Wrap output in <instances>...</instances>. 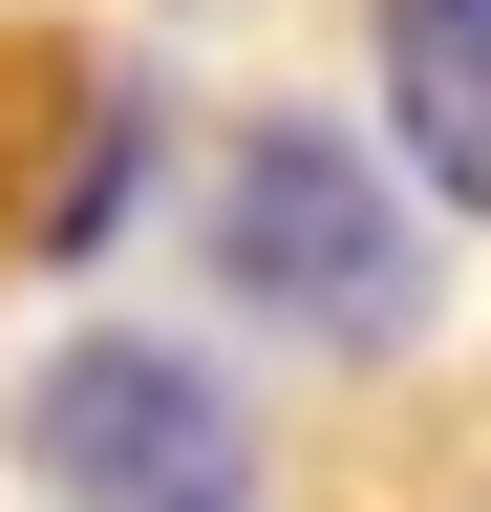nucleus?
<instances>
[{
  "instance_id": "f257e3e1",
  "label": "nucleus",
  "mask_w": 491,
  "mask_h": 512,
  "mask_svg": "<svg viewBox=\"0 0 491 512\" xmlns=\"http://www.w3.org/2000/svg\"><path fill=\"white\" fill-rule=\"evenodd\" d=\"M214 299L299 363H406L427 299H449V214L385 171V128H321V107H257L214 150Z\"/></svg>"
},
{
  "instance_id": "f03ea898",
  "label": "nucleus",
  "mask_w": 491,
  "mask_h": 512,
  "mask_svg": "<svg viewBox=\"0 0 491 512\" xmlns=\"http://www.w3.org/2000/svg\"><path fill=\"white\" fill-rule=\"evenodd\" d=\"M0 448H22L43 512H257L278 491V427L257 384L171 320H65L22 384H0Z\"/></svg>"
},
{
  "instance_id": "7ed1b4c3",
  "label": "nucleus",
  "mask_w": 491,
  "mask_h": 512,
  "mask_svg": "<svg viewBox=\"0 0 491 512\" xmlns=\"http://www.w3.org/2000/svg\"><path fill=\"white\" fill-rule=\"evenodd\" d=\"M363 128L449 235H491V0H363Z\"/></svg>"
}]
</instances>
